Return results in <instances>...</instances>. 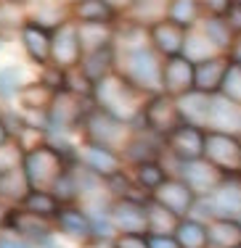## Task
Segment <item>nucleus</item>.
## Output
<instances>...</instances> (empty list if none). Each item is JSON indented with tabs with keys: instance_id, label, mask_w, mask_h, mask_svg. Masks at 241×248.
I'll use <instances>...</instances> for the list:
<instances>
[{
	"instance_id": "obj_6",
	"label": "nucleus",
	"mask_w": 241,
	"mask_h": 248,
	"mask_svg": "<svg viewBox=\"0 0 241 248\" xmlns=\"http://www.w3.org/2000/svg\"><path fill=\"white\" fill-rule=\"evenodd\" d=\"M204 161H209L225 177L239 180L241 177V138L207 129V135H204Z\"/></svg>"
},
{
	"instance_id": "obj_5",
	"label": "nucleus",
	"mask_w": 241,
	"mask_h": 248,
	"mask_svg": "<svg viewBox=\"0 0 241 248\" xmlns=\"http://www.w3.org/2000/svg\"><path fill=\"white\" fill-rule=\"evenodd\" d=\"M93 106L87 103L85 95L74 90H58L53 100H51L48 111H45V124L51 129H58V132H67V129H80L85 116L90 114Z\"/></svg>"
},
{
	"instance_id": "obj_45",
	"label": "nucleus",
	"mask_w": 241,
	"mask_h": 248,
	"mask_svg": "<svg viewBox=\"0 0 241 248\" xmlns=\"http://www.w3.org/2000/svg\"><path fill=\"white\" fill-rule=\"evenodd\" d=\"M149 246L151 248H180L175 238H149Z\"/></svg>"
},
{
	"instance_id": "obj_32",
	"label": "nucleus",
	"mask_w": 241,
	"mask_h": 248,
	"mask_svg": "<svg viewBox=\"0 0 241 248\" xmlns=\"http://www.w3.org/2000/svg\"><path fill=\"white\" fill-rule=\"evenodd\" d=\"M167 19L183 29H193L202 21V3H196V0H172L167 5Z\"/></svg>"
},
{
	"instance_id": "obj_40",
	"label": "nucleus",
	"mask_w": 241,
	"mask_h": 248,
	"mask_svg": "<svg viewBox=\"0 0 241 248\" xmlns=\"http://www.w3.org/2000/svg\"><path fill=\"white\" fill-rule=\"evenodd\" d=\"M220 95L228 98L231 103L241 106V66L239 63H231L225 72V79H223V87H220Z\"/></svg>"
},
{
	"instance_id": "obj_29",
	"label": "nucleus",
	"mask_w": 241,
	"mask_h": 248,
	"mask_svg": "<svg viewBox=\"0 0 241 248\" xmlns=\"http://www.w3.org/2000/svg\"><path fill=\"white\" fill-rule=\"evenodd\" d=\"M241 224L239 222H209L207 224V248H239Z\"/></svg>"
},
{
	"instance_id": "obj_30",
	"label": "nucleus",
	"mask_w": 241,
	"mask_h": 248,
	"mask_svg": "<svg viewBox=\"0 0 241 248\" xmlns=\"http://www.w3.org/2000/svg\"><path fill=\"white\" fill-rule=\"evenodd\" d=\"M183 56L188 58V61L196 66V63H202V61H209V58H215V56H220V53L215 50V45L207 40V34H204V29H188V40H186V50H183Z\"/></svg>"
},
{
	"instance_id": "obj_23",
	"label": "nucleus",
	"mask_w": 241,
	"mask_h": 248,
	"mask_svg": "<svg viewBox=\"0 0 241 248\" xmlns=\"http://www.w3.org/2000/svg\"><path fill=\"white\" fill-rule=\"evenodd\" d=\"M24 11L29 24H37L48 32H53L64 21L72 19V16H67V11H72V5H58V3H24Z\"/></svg>"
},
{
	"instance_id": "obj_16",
	"label": "nucleus",
	"mask_w": 241,
	"mask_h": 248,
	"mask_svg": "<svg viewBox=\"0 0 241 248\" xmlns=\"http://www.w3.org/2000/svg\"><path fill=\"white\" fill-rule=\"evenodd\" d=\"M146 32H149L151 48L159 53L164 61H167V58L183 56L186 40H188V29L178 27L175 21H170V19H164V21H159V24H154L151 29H146Z\"/></svg>"
},
{
	"instance_id": "obj_25",
	"label": "nucleus",
	"mask_w": 241,
	"mask_h": 248,
	"mask_svg": "<svg viewBox=\"0 0 241 248\" xmlns=\"http://www.w3.org/2000/svg\"><path fill=\"white\" fill-rule=\"evenodd\" d=\"M72 19L77 24H106V27H111L117 19V11L106 0H82V3L72 5Z\"/></svg>"
},
{
	"instance_id": "obj_35",
	"label": "nucleus",
	"mask_w": 241,
	"mask_h": 248,
	"mask_svg": "<svg viewBox=\"0 0 241 248\" xmlns=\"http://www.w3.org/2000/svg\"><path fill=\"white\" fill-rule=\"evenodd\" d=\"M175 240H178L180 248H207V224L188 217V219L180 222Z\"/></svg>"
},
{
	"instance_id": "obj_2",
	"label": "nucleus",
	"mask_w": 241,
	"mask_h": 248,
	"mask_svg": "<svg viewBox=\"0 0 241 248\" xmlns=\"http://www.w3.org/2000/svg\"><path fill=\"white\" fill-rule=\"evenodd\" d=\"M162 69L164 58L151 45H133V48L117 50V74H122L149 98L162 93Z\"/></svg>"
},
{
	"instance_id": "obj_20",
	"label": "nucleus",
	"mask_w": 241,
	"mask_h": 248,
	"mask_svg": "<svg viewBox=\"0 0 241 248\" xmlns=\"http://www.w3.org/2000/svg\"><path fill=\"white\" fill-rule=\"evenodd\" d=\"M231 66L228 56H215L209 61H202L196 63V93L202 95H220V87H223V79H225V72Z\"/></svg>"
},
{
	"instance_id": "obj_12",
	"label": "nucleus",
	"mask_w": 241,
	"mask_h": 248,
	"mask_svg": "<svg viewBox=\"0 0 241 248\" xmlns=\"http://www.w3.org/2000/svg\"><path fill=\"white\" fill-rule=\"evenodd\" d=\"M207 214L212 222H239L241 219V180L228 177L209 198H204Z\"/></svg>"
},
{
	"instance_id": "obj_24",
	"label": "nucleus",
	"mask_w": 241,
	"mask_h": 248,
	"mask_svg": "<svg viewBox=\"0 0 241 248\" xmlns=\"http://www.w3.org/2000/svg\"><path fill=\"white\" fill-rule=\"evenodd\" d=\"M77 72L85 77L90 85H96V82L106 79L109 74L117 72V50H114V48H106V50L90 53V56L82 58V63H80Z\"/></svg>"
},
{
	"instance_id": "obj_14",
	"label": "nucleus",
	"mask_w": 241,
	"mask_h": 248,
	"mask_svg": "<svg viewBox=\"0 0 241 248\" xmlns=\"http://www.w3.org/2000/svg\"><path fill=\"white\" fill-rule=\"evenodd\" d=\"M149 201H154V203L164 206L167 211H172L175 217H180V219H188V214H191L193 209H196V196L191 193V187L186 185L180 177H170L164 185H159L154 193L149 196Z\"/></svg>"
},
{
	"instance_id": "obj_42",
	"label": "nucleus",
	"mask_w": 241,
	"mask_h": 248,
	"mask_svg": "<svg viewBox=\"0 0 241 248\" xmlns=\"http://www.w3.org/2000/svg\"><path fill=\"white\" fill-rule=\"evenodd\" d=\"M111 248H151L149 235H114Z\"/></svg>"
},
{
	"instance_id": "obj_11",
	"label": "nucleus",
	"mask_w": 241,
	"mask_h": 248,
	"mask_svg": "<svg viewBox=\"0 0 241 248\" xmlns=\"http://www.w3.org/2000/svg\"><path fill=\"white\" fill-rule=\"evenodd\" d=\"M5 232L16 235V238H21V240H29V243H48V240H53V235H56V222L43 219V217H37V214H32V211L16 206V209H11V214H8Z\"/></svg>"
},
{
	"instance_id": "obj_1",
	"label": "nucleus",
	"mask_w": 241,
	"mask_h": 248,
	"mask_svg": "<svg viewBox=\"0 0 241 248\" xmlns=\"http://www.w3.org/2000/svg\"><path fill=\"white\" fill-rule=\"evenodd\" d=\"M90 100L96 108H101L103 114L114 116V119L125 122V124H133L135 129L143 127V108H146V95L133 87L130 82L125 79L122 74H109L106 79L96 82L93 85V93H90ZM146 129V127H143Z\"/></svg>"
},
{
	"instance_id": "obj_34",
	"label": "nucleus",
	"mask_w": 241,
	"mask_h": 248,
	"mask_svg": "<svg viewBox=\"0 0 241 248\" xmlns=\"http://www.w3.org/2000/svg\"><path fill=\"white\" fill-rule=\"evenodd\" d=\"M170 177L164 172V167L159 161H146V164H138L135 167V185L140 187V190H146V196H151V193L156 190L159 185H164Z\"/></svg>"
},
{
	"instance_id": "obj_13",
	"label": "nucleus",
	"mask_w": 241,
	"mask_h": 248,
	"mask_svg": "<svg viewBox=\"0 0 241 248\" xmlns=\"http://www.w3.org/2000/svg\"><path fill=\"white\" fill-rule=\"evenodd\" d=\"M196 90V66L186 56L167 58L162 69V93L175 100Z\"/></svg>"
},
{
	"instance_id": "obj_18",
	"label": "nucleus",
	"mask_w": 241,
	"mask_h": 248,
	"mask_svg": "<svg viewBox=\"0 0 241 248\" xmlns=\"http://www.w3.org/2000/svg\"><path fill=\"white\" fill-rule=\"evenodd\" d=\"M56 232L67 235L72 240H80V243H87V240L96 238V224L85 214V209L74 206H64L61 214L56 217Z\"/></svg>"
},
{
	"instance_id": "obj_3",
	"label": "nucleus",
	"mask_w": 241,
	"mask_h": 248,
	"mask_svg": "<svg viewBox=\"0 0 241 248\" xmlns=\"http://www.w3.org/2000/svg\"><path fill=\"white\" fill-rule=\"evenodd\" d=\"M69 167L72 164L64 156V151L51 143H40L34 148H29L24 153V161H21V169H24L29 187L37 193H53V187L69 172Z\"/></svg>"
},
{
	"instance_id": "obj_49",
	"label": "nucleus",
	"mask_w": 241,
	"mask_h": 248,
	"mask_svg": "<svg viewBox=\"0 0 241 248\" xmlns=\"http://www.w3.org/2000/svg\"><path fill=\"white\" fill-rule=\"evenodd\" d=\"M239 224H241V219H239Z\"/></svg>"
},
{
	"instance_id": "obj_26",
	"label": "nucleus",
	"mask_w": 241,
	"mask_h": 248,
	"mask_svg": "<svg viewBox=\"0 0 241 248\" xmlns=\"http://www.w3.org/2000/svg\"><path fill=\"white\" fill-rule=\"evenodd\" d=\"M146 211H149V238H175L180 227V217H175L172 211H167L164 206L154 203L146 198Z\"/></svg>"
},
{
	"instance_id": "obj_22",
	"label": "nucleus",
	"mask_w": 241,
	"mask_h": 248,
	"mask_svg": "<svg viewBox=\"0 0 241 248\" xmlns=\"http://www.w3.org/2000/svg\"><path fill=\"white\" fill-rule=\"evenodd\" d=\"M178 108H180V116L188 127H196V129H209V114H212V98L209 95H202V93H188L178 100Z\"/></svg>"
},
{
	"instance_id": "obj_41",
	"label": "nucleus",
	"mask_w": 241,
	"mask_h": 248,
	"mask_svg": "<svg viewBox=\"0 0 241 248\" xmlns=\"http://www.w3.org/2000/svg\"><path fill=\"white\" fill-rule=\"evenodd\" d=\"M0 248H58V246L53 240H48V243H29V240H21V238H16V235H11L3 230V235H0Z\"/></svg>"
},
{
	"instance_id": "obj_31",
	"label": "nucleus",
	"mask_w": 241,
	"mask_h": 248,
	"mask_svg": "<svg viewBox=\"0 0 241 248\" xmlns=\"http://www.w3.org/2000/svg\"><path fill=\"white\" fill-rule=\"evenodd\" d=\"M27 27V11L24 3H0V37L8 40L14 34H21Z\"/></svg>"
},
{
	"instance_id": "obj_47",
	"label": "nucleus",
	"mask_w": 241,
	"mask_h": 248,
	"mask_svg": "<svg viewBox=\"0 0 241 248\" xmlns=\"http://www.w3.org/2000/svg\"><path fill=\"white\" fill-rule=\"evenodd\" d=\"M0 48H3V37H0Z\"/></svg>"
},
{
	"instance_id": "obj_39",
	"label": "nucleus",
	"mask_w": 241,
	"mask_h": 248,
	"mask_svg": "<svg viewBox=\"0 0 241 248\" xmlns=\"http://www.w3.org/2000/svg\"><path fill=\"white\" fill-rule=\"evenodd\" d=\"M21 161H24V148H21L16 140L0 145V174H8V172H14V169H19Z\"/></svg>"
},
{
	"instance_id": "obj_38",
	"label": "nucleus",
	"mask_w": 241,
	"mask_h": 248,
	"mask_svg": "<svg viewBox=\"0 0 241 248\" xmlns=\"http://www.w3.org/2000/svg\"><path fill=\"white\" fill-rule=\"evenodd\" d=\"M27 85H32V82L27 79L24 66L11 63V66L0 69V93H3V95H16V98H19V93L24 90Z\"/></svg>"
},
{
	"instance_id": "obj_10",
	"label": "nucleus",
	"mask_w": 241,
	"mask_h": 248,
	"mask_svg": "<svg viewBox=\"0 0 241 248\" xmlns=\"http://www.w3.org/2000/svg\"><path fill=\"white\" fill-rule=\"evenodd\" d=\"M74 158L82 169H87L90 174H96L98 180L109 182L114 177L125 174V156L122 153H114V151H106V148H98V145H87L82 143L77 151H74Z\"/></svg>"
},
{
	"instance_id": "obj_28",
	"label": "nucleus",
	"mask_w": 241,
	"mask_h": 248,
	"mask_svg": "<svg viewBox=\"0 0 241 248\" xmlns=\"http://www.w3.org/2000/svg\"><path fill=\"white\" fill-rule=\"evenodd\" d=\"M80 27V43H82V53H90L114 48V29L106 24H77Z\"/></svg>"
},
{
	"instance_id": "obj_4",
	"label": "nucleus",
	"mask_w": 241,
	"mask_h": 248,
	"mask_svg": "<svg viewBox=\"0 0 241 248\" xmlns=\"http://www.w3.org/2000/svg\"><path fill=\"white\" fill-rule=\"evenodd\" d=\"M80 132H82V143L98 145V148H106V151H114V153H122V156H125L127 145L133 143L138 129H135L133 124H125V122L114 119V116L103 114L101 108L93 106L90 114L82 122Z\"/></svg>"
},
{
	"instance_id": "obj_43",
	"label": "nucleus",
	"mask_w": 241,
	"mask_h": 248,
	"mask_svg": "<svg viewBox=\"0 0 241 248\" xmlns=\"http://www.w3.org/2000/svg\"><path fill=\"white\" fill-rule=\"evenodd\" d=\"M223 21L228 24V29H231L233 37H239V34H241V3H231V5H228V14L223 16Z\"/></svg>"
},
{
	"instance_id": "obj_50",
	"label": "nucleus",
	"mask_w": 241,
	"mask_h": 248,
	"mask_svg": "<svg viewBox=\"0 0 241 248\" xmlns=\"http://www.w3.org/2000/svg\"><path fill=\"white\" fill-rule=\"evenodd\" d=\"M239 248H241V246H239Z\"/></svg>"
},
{
	"instance_id": "obj_15",
	"label": "nucleus",
	"mask_w": 241,
	"mask_h": 248,
	"mask_svg": "<svg viewBox=\"0 0 241 248\" xmlns=\"http://www.w3.org/2000/svg\"><path fill=\"white\" fill-rule=\"evenodd\" d=\"M180 180L191 187V193L196 198H209L223 182L228 180L220 169H215L209 161L199 158V161H188V164H180Z\"/></svg>"
},
{
	"instance_id": "obj_19",
	"label": "nucleus",
	"mask_w": 241,
	"mask_h": 248,
	"mask_svg": "<svg viewBox=\"0 0 241 248\" xmlns=\"http://www.w3.org/2000/svg\"><path fill=\"white\" fill-rule=\"evenodd\" d=\"M19 43L21 48H24L27 58L32 63H37V66H51V45H53V32H48V29L37 27V24H29L21 29L19 34Z\"/></svg>"
},
{
	"instance_id": "obj_27",
	"label": "nucleus",
	"mask_w": 241,
	"mask_h": 248,
	"mask_svg": "<svg viewBox=\"0 0 241 248\" xmlns=\"http://www.w3.org/2000/svg\"><path fill=\"white\" fill-rule=\"evenodd\" d=\"M29 193H32V187H29L21 167L14 169V172H8V174H0V203L16 209V206H21L27 201Z\"/></svg>"
},
{
	"instance_id": "obj_9",
	"label": "nucleus",
	"mask_w": 241,
	"mask_h": 248,
	"mask_svg": "<svg viewBox=\"0 0 241 248\" xmlns=\"http://www.w3.org/2000/svg\"><path fill=\"white\" fill-rule=\"evenodd\" d=\"M82 58V43H80V27L74 19L64 21L58 29H53V45H51V63L61 72H74L80 69Z\"/></svg>"
},
{
	"instance_id": "obj_21",
	"label": "nucleus",
	"mask_w": 241,
	"mask_h": 248,
	"mask_svg": "<svg viewBox=\"0 0 241 248\" xmlns=\"http://www.w3.org/2000/svg\"><path fill=\"white\" fill-rule=\"evenodd\" d=\"M209 129L212 132L236 135L241 132V106L231 103L223 95H212V114H209Z\"/></svg>"
},
{
	"instance_id": "obj_17",
	"label": "nucleus",
	"mask_w": 241,
	"mask_h": 248,
	"mask_svg": "<svg viewBox=\"0 0 241 248\" xmlns=\"http://www.w3.org/2000/svg\"><path fill=\"white\" fill-rule=\"evenodd\" d=\"M204 129H196V127H183L178 129L175 135H170L167 140H164V148L172 153L175 158H178L180 164H188V161H199V158H204Z\"/></svg>"
},
{
	"instance_id": "obj_44",
	"label": "nucleus",
	"mask_w": 241,
	"mask_h": 248,
	"mask_svg": "<svg viewBox=\"0 0 241 248\" xmlns=\"http://www.w3.org/2000/svg\"><path fill=\"white\" fill-rule=\"evenodd\" d=\"M11 140H14V129L8 127V122H5V116L0 114V145L11 143Z\"/></svg>"
},
{
	"instance_id": "obj_48",
	"label": "nucleus",
	"mask_w": 241,
	"mask_h": 248,
	"mask_svg": "<svg viewBox=\"0 0 241 248\" xmlns=\"http://www.w3.org/2000/svg\"><path fill=\"white\" fill-rule=\"evenodd\" d=\"M0 235H3V230H0Z\"/></svg>"
},
{
	"instance_id": "obj_36",
	"label": "nucleus",
	"mask_w": 241,
	"mask_h": 248,
	"mask_svg": "<svg viewBox=\"0 0 241 248\" xmlns=\"http://www.w3.org/2000/svg\"><path fill=\"white\" fill-rule=\"evenodd\" d=\"M204 24V34H207V40L215 45V50L217 53H223V50H231V45H233V34H231V29H228V24L223 19H215V16H207V19H202Z\"/></svg>"
},
{
	"instance_id": "obj_8",
	"label": "nucleus",
	"mask_w": 241,
	"mask_h": 248,
	"mask_svg": "<svg viewBox=\"0 0 241 248\" xmlns=\"http://www.w3.org/2000/svg\"><path fill=\"white\" fill-rule=\"evenodd\" d=\"M114 235H149V211L140 198H114L109 206Z\"/></svg>"
},
{
	"instance_id": "obj_37",
	"label": "nucleus",
	"mask_w": 241,
	"mask_h": 248,
	"mask_svg": "<svg viewBox=\"0 0 241 248\" xmlns=\"http://www.w3.org/2000/svg\"><path fill=\"white\" fill-rule=\"evenodd\" d=\"M53 95H56V93L51 90L48 85H43V82L37 79V82L27 85L24 90L19 93V100H21V106H27V108H40V111H43V116H45V111H48Z\"/></svg>"
},
{
	"instance_id": "obj_46",
	"label": "nucleus",
	"mask_w": 241,
	"mask_h": 248,
	"mask_svg": "<svg viewBox=\"0 0 241 248\" xmlns=\"http://www.w3.org/2000/svg\"><path fill=\"white\" fill-rule=\"evenodd\" d=\"M228 61H231V63H239V66H241V34L233 40L231 50H228Z\"/></svg>"
},
{
	"instance_id": "obj_33",
	"label": "nucleus",
	"mask_w": 241,
	"mask_h": 248,
	"mask_svg": "<svg viewBox=\"0 0 241 248\" xmlns=\"http://www.w3.org/2000/svg\"><path fill=\"white\" fill-rule=\"evenodd\" d=\"M21 209H27V211H32V214H37V217H43V219H51V222H56V217L61 214V201H58L53 193H37V190H32L27 196V201L21 203Z\"/></svg>"
},
{
	"instance_id": "obj_7",
	"label": "nucleus",
	"mask_w": 241,
	"mask_h": 248,
	"mask_svg": "<svg viewBox=\"0 0 241 248\" xmlns=\"http://www.w3.org/2000/svg\"><path fill=\"white\" fill-rule=\"evenodd\" d=\"M183 124L186 122H183V116H180V108H178V100L175 98L164 95V93L149 98V103H146V108H143V127L149 129L154 138L167 140L170 135H175Z\"/></svg>"
}]
</instances>
